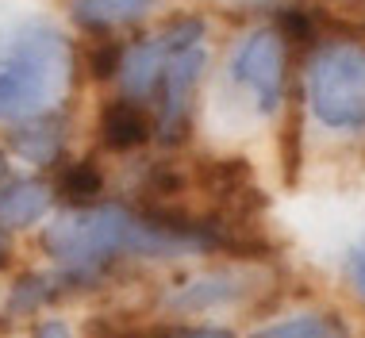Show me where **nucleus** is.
<instances>
[{"label": "nucleus", "instance_id": "obj_13", "mask_svg": "<svg viewBox=\"0 0 365 338\" xmlns=\"http://www.w3.org/2000/svg\"><path fill=\"white\" fill-rule=\"evenodd\" d=\"M123 46H115V43H101L93 54H88V69H93V77H112V73H120L123 69Z\"/></svg>", "mask_w": 365, "mask_h": 338}, {"label": "nucleus", "instance_id": "obj_18", "mask_svg": "<svg viewBox=\"0 0 365 338\" xmlns=\"http://www.w3.org/2000/svg\"><path fill=\"white\" fill-rule=\"evenodd\" d=\"M0 254H4V235H0Z\"/></svg>", "mask_w": 365, "mask_h": 338}, {"label": "nucleus", "instance_id": "obj_4", "mask_svg": "<svg viewBox=\"0 0 365 338\" xmlns=\"http://www.w3.org/2000/svg\"><path fill=\"white\" fill-rule=\"evenodd\" d=\"M231 77L242 88H250L262 112H277L284 81V35L277 27H258L235 46Z\"/></svg>", "mask_w": 365, "mask_h": 338}, {"label": "nucleus", "instance_id": "obj_2", "mask_svg": "<svg viewBox=\"0 0 365 338\" xmlns=\"http://www.w3.org/2000/svg\"><path fill=\"white\" fill-rule=\"evenodd\" d=\"M73 77V51L54 27L24 24L0 35V119H38L62 101Z\"/></svg>", "mask_w": 365, "mask_h": 338}, {"label": "nucleus", "instance_id": "obj_17", "mask_svg": "<svg viewBox=\"0 0 365 338\" xmlns=\"http://www.w3.org/2000/svg\"><path fill=\"white\" fill-rule=\"evenodd\" d=\"M35 338H73V334H70V327H66V323H43Z\"/></svg>", "mask_w": 365, "mask_h": 338}, {"label": "nucleus", "instance_id": "obj_7", "mask_svg": "<svg viewBox=\"0 0 365 338\" xmlns=\"http://www.w3.org/2000/svg\"><path fill=\"white\" fill-rule=\"evenodd\" d=\"M51 208V188L38 181H16L0 188V227H31Z\"/></svg>", "mask_w": 365, "mask_h": 338}, {"label": "nucleus", "instance_id": "obj_11", "mask_svg": "<svg viewBox=\"0 0 365 338\" xmlns=\"http://www.w3.org/2000/svg\"><path fill=\"white\" fill-rule=\"evenodd\" d=\"M101 188H104V177L93 162H77L62 173V196L73 200L77 208H93V200L101 196Z\"/></svg>", "mask_w": 365, "mask_h": 338}, {"label": "nucleus", "instance_id": "obj_5", "mask_svg": "<svg viewBox=\"0 0 365 338\" xmlns=\"http://www.w3.org/2000/svg\"><path fill=\"white\" fill-rule=\"evenodd\" d=\"M204 66H208L204 43L177 51L170 58V66H165V77H162V93H165V101H162V135L170 138V143L185 127V112H189V104H192V88H196V81H200Z\"/></svg>", "mask_w": 365, "mask_h": 338}, {"label": "nucleus", "instance_id": "obj_10", "mask_svg": "<svg viewBox=\"0 0 365 338\" xmlns=\"http://www.w3.org/2000/svg\"><path fill=\"white\" fill-rule=\"evenodd\" d=\"M154 0H73V19L81 27H120L146 16Z\"/></svg>", "mask_w": 365, "mask_h": 338}, {"label": "nucleus", "instance_id": "obj_15", "mask_svg": "<svg viewBox=\"0 0 365 338\" xmlns=\"http://www.w3.org/2000/svg\"><path fill=\"white\" fill-rule=\"evenodd\" d=\"M346 281H350V288H354V296L365 304V242L354 246L350 257H346Z\"/></svg>", "mask_w": 365, "mask_h": 338}, {"label": "nucleus", "instance_id": "obj_9", "mask_svg": "<svg viewBox=\"0 0 365 338\" xmlns=\"http://www.w3.org/2000/svg\"><path fill=\"white\" fill-rule=\"evenodd\" d=\"M250 338H350V327L334 312H300L292 319L262 327Z\"/></svg>", "mask_w": 365, "mask_h": 338}, {"label": "nucleus", "instance_id": "obj_8", "mask_svg": "<svg viewBox=\"0 0 365 338\" xmlns=\"http://www.w3.org/2000/svg\"><path fill=\"white\" fill-rule=\"evenodd\" d=\"M146 135H150V123H146V116L139 112L135 101H115L104 108L101 138L108 150H135L139 143H146Z\"/></svg>", "mask_w": 365, "mask_h": 338}, {"label": "nucleus", "instance_id": "obj_3", "mask_svg": "<svg viewBox=\"0 0 365 338\" xmlns=\"http://www.w3.org/2000/svg\"><path fill=\"white\" fill-rule=\"evenodd\" d=\"M308 108L331 131L365 127V51L331 43L308 66Z\"/></svg>", "mask_w": 365, "mask_h": 338}, {"label": "nucleus", "instance_id": "obj_12", "mask_svg": "<svg viewBox=\"0 0 365 338\" xmlns=\"http://www.w3.org/2000/svg\"><path fill=\"white\" fill-rule=\"evenodd\" d=\"M58 143H62V135L54 127H27V131L16 135V150L31 162H51L58 154Z\"/></svg>", "mask_w": 365, "mask_h": 338}, {"label": "nucleus", "instance_id": "obj_16", "mask_svg": "<svg viewBox=\"0 0 365 338\" xmlns=\"http://www.w3.org/2000/svg\"><path fill=\"white\" fill-rule=\"evenodd\" d=\"M165 338H235V334L223 331V327H189V331H173Z\"/></svg>", "mask_w": 365, "mask_h": 338}, {"label": "nucleus", "instance_id": "obj_6", "mask_svg": "<svg viewBox=\"0 0 365 338\" xmlns=\"http://www.w3.org/2000/svg\"><path fill=\"white\" fill-rule=\"evenodd\" d=\"M246 273L235 270H220V273H204L196 281L181 285L170 292V307L173 312H215V307H227L246 296Z\"/></svg>", "mask_w": 365, "mask_h": 338}, {"label": "nucleus", "instance_id": "obj_1", "mask_svg": "<svg viewBox=\"0 0 365 338\" xmlns=\"http://www.w3.org/2000/svg\"><path fill=\"white\" fill-rule=\"evenodd\" d=\"M46 250L54 254V262L62 265L73 281L96 277L108 262L115 257H177V254H196L208 250L200 238L165 231L150 220H135L131 212L115 204L104 208H77V212L62 215L46 231Z\"/></svg>", "mask_w": 365, "mask_h": 338}, {"label": "nucleus", "instance_id": "obj_14", "mask_svg": "<svg viewBox=\"0 0 365 338\" xmlns=\"http://www.w3.org/2000/svg\"><path fill=\"white\" fill-rule=\"evenodd\" d=\"M281 35L296 39V43H308V39L315 35V24H312V16L304 12V8H289V12L281 16Z\"/></svg>", "mask_w": 365, "mask_h": 338}, {"label": "nucleus", "instance_id": "obj_19", "mask_svg": "<svg viewBox=\"0 0 365 338\" xmlns=\"http://www.w3.org/2000/svg\"><path fill=\"white\" fill-rule=\"evenodd\" d=\"M0 169H4V162H0Z\"/></svg>", "mask_w": 365, "mask_h": 338}]
</instances>
